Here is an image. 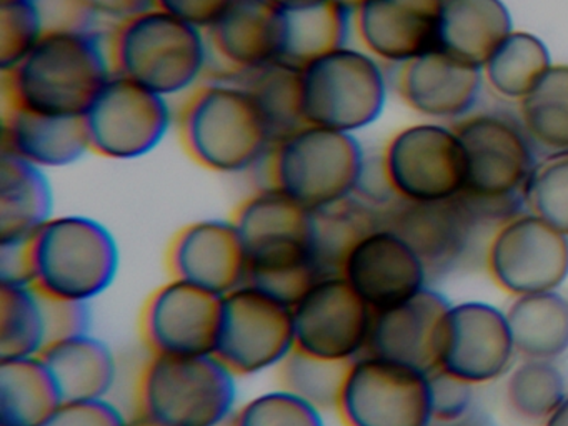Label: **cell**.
Listing matches in <instances>:
<instances>
[{
    "mask_svg": "<svg viewBox=\"0 0 568 426\" xmlns=\"http://www.w3.org/2000/svg\"><path fill=\"white\" fill-rule=\"evenodd\" d=\"M108 33L45 32L34 49L2 73V103L52 116H84L111 79Z\"/></svg>",
    "mask_w": 568,
    "mask_h": 426,
    "instance_id": "obj_1",
    "label": "cell"
},
{
    "mask_svg": "<svg viewBox=\"0 0 568 426\" xmlns=\"http://www.w3.org/2000/svg\"><path fill=\"white\" fill-rule=\"evenodd\" d=\"M232 222L247 255L248 285L292 306L324 275L314 255L311 210L281 190L262 183L239 203Z\"/></svg>",
    "mask_w": 568,
    "mask_h": 426,
    "instance_id": "obj_2",
    "label": "cell"
},
{
    "mask_svg": "<svg viewBox=\"0 0 568 426\" xmlns=\"http://www.w3.org/2000/svg\"><path fill=\"white\" fill-rule=\"evenodd\" d=\"M175 120L187 155L219 175L258 169L274 143L251 93L234 77L205 79L185 95Z\"/></svg>",
    "mask_w": 568,
    "mask_h": 426,
    "instance_id": "obj_3",
    "label": "cell"
},
{
    "mask_svg": "<svg viewBox=\"0 0 568 426\" xmlns=\"http://www.w3.org/2000/svg\"><path fill=\"white\" fill-rule=\"evenodd\" d=\"M112 70L171 100L187 95L211 77L205 30L151 7L108 32Z\"/></svg>",
    "mask_w": 568,
    "mask_h": 426,
    "instance_id": "obj_4",
    "label": "cell"
},
{
    "mask_svg": "<svg viewBox=\"0 0 568 426\" xmlns=\"http://www.w3.org/2000/svg\"><path fill=\"white\" fill-rule=\"evenodd\" d=\"M31 283L41 295L88 303L104 295L121 268L111 230L81 213L54 215L29 240Z\"/></svg>",
    "mask_w": 568,
    "mask_h": 426,
    "instance_id": "obj_5",
    "label": "cell"
},
{
    "mask_svg": "<svg viewBox=\"0 0 568 426\" xmlns=\"http://www.w3.org/2000/svg\"><path fill=\"white\" fill-rule=\"evenodd\" d=\"M365 162L354 133L302 123L272 143L261 166L265 185L317 212L354 195Z\"/></svg>",
    "mask_w": 568,
    "mask_h": 426,
    "instance_id": "obj_6",
    "label": "cell"
},
{
    "mask_svg": "<svg viewBox=\"0 0 568 426\" xmlns=\"http://www.w3.org/2000/svg\"><path fill=\"white\" fill-rule=\"evenodd\" d=\"M239 378L214 355H149L135 382V415L158 426H212L239 406Z\"/></svg>",
    "mask_w": 568,
    "mask_h": 426,
    "instance_id": "obj_7",
    "label": "cell"
},
{
    "mask_svg": "<svg viewBox=\"0 0 568 426\" xmlns=\"http://www.w3.org/2000/svg\"><path fill=\"white\" fill-rule=\"evenodd\" d=\"M452 126L464 146L467 163L462 195L500 220L524 209L521 193L538 156L520 122L501 113L471 112Z\"/></svg>",
    "mask_w": 568,
    "mask_h": 426,
    "instance_id": "obj_8",
    "label": "cell"
},
{
    "mask_svg": "<svg viewBox=\"0 0 568 426\" xmlns=\"http://www.w3.org/2000/svg\"><path fill=\"white\" fill-rule=\"evenodd\" d=\"M384 63L351 43L301 67L304 123L357 133L377 122L387 102Z\"/></svg>",
    "mask_w": 568,
    "mask_h": 426,
    "instance_id": "obj_9",
    "label": "cell"
},
{
    "mask_svg": "<svg viewBox=\"0 0 568 426\" xmlns=\"http://www.w3.org/2000/svg\"><path fill=\"white\" fill-rule=\"evenodd\" d=\"M334 412L344 426H430V372L364 353L348 363Z\"/></svg>",
    "mask_w": 568,
    "mask_h": 426,
    "instance_id": "obj_10",
    "label": "cell"
},
{
    "mask_svg": "<svg viewBox=\"0 0 568 426\" xmlns=\"http://www.w3.org/2000/svg\"><path fill=\"white\" fill-rule=\"evenodd\" d=\"M294 349V322L287 303L248 283L222 296L214 355L237 378L277 372Z\"/></svg>",
    "mask_w": 568,
    "mask_h": 426,
    "instance_id": "obj_11",
    "label": "cell"
},
{
    "mask_svg": "<svg viewBox=\"0 0 568 426\" xmlns=\"http://www.w3.org/2000/svg\"><path fill=\"white\" fill-rule=\"evenodd\" d=\"M484 265L511 298L557 292L568 282V236L535 213L518 210L491 230Z\"/></svg>",
    "mask_w": 568,
    "mask_h": 426,
    "instance_id": "obj_12",
    "label": "cell"
},
{
    "mask_svg": "<svg viewBox=\"0 0 568 426\" xmlns=\"http://www.w3.org/2000/svg\"><path fill=\"white\" fill-rule=\"evenodd\" d=\"M378 159L388 186L402 202H442L464 193L467 163L452 125L405 126L385 143Z\"/></svg>",
    "mask_w": 568,
    "mask_h": 426,
    "instance_id": "obj_13",
    "label": "cell"
},
{
    "mask_svg": "<svg viewBox=\"0 0 568 426\" xmlns=\"http://www.w3.org/2000/svg\"><path fill=\"white\" fill-rule=\"evenodd\" d=\"M82 119L91 153L135 160L158 149L175 116L171 100L112 73Z\"/></svg>",
    "mask_w": 568,
    "mask_h": 426,
    "instance_id": "obj_14",
    "label": "cell"
},
{
    "mask_svg": "<svg viewBox=\"0 0 568 426\" xmlns=\"http://www.w3.org/2000/svg\"><path fill=\"white\" fill-rule=\"evenodd\" d=\"M517 359L505 310L481 300L450 303L438 332L435 369L478 388L505 378Z\"/></svg>",
    "mask_w": 568,
    "mask_h": 426,
    "instance_id": "obj_15",
    "label": "cell"
},
{
    "mask_svg": "<svg viewBox=\"0 0 568 426\" xmlns=\"http://www.w3.org/2000/svg\"><path fill=\"white\" fill-rule=\"evenodd\" d=\"M374 312L338 273H324L292 305L295 349L354 362L367 353Z\"/></svg>",
    "mask_w": 568,
    "mask_h": 426,
    "instance_id": "obj_16",
    "label": "cell"
},
{
    "mask_svg": "<svg viewBox=\"0 0 568 426\" xmlns=\"http://www.w3.org/2000/svg\"><path fill=\"white\" fill-rule=\"evenodd\" d=\"M390 226L427 266L430 278L462 265L474 248L485 223H494L474 200L465 195L442 202H397L382 212Z\"/></svg>",
    "mask_w": 568,
    "mask_h": 426,
    "instance_id": "obj_17",
    "label": "cell"
},
{
    "mask_svg": "<svg viewBox=\"0 0 568 426\" xmlns=\"http://www.w3.org/2000/svg\"><path fill=\"white\" fill-rule=\"evenodd\" d=\"M337 273L372 312L400 305L430 286L420 256L385 223L355 240Z\"/></svg>",
    "mask_w": 568,
    "mask_h": 426,
    "instance_id": "obj_18",
    "label": "cell"
},
{
    "mask_svg": "<svg viewBox=\"0 0 568 426\" xmlns=\"http://www.w3.org/2000/svg\"><path fill=\"white\" fill-rule=\"evenodd\" d=\"M221 296L178 278L152 292L141 315V335L152 355L214 353Z\"/></svg>",
    "mask_w": 568,
    "mask_h": 426,
    "instance_id": "obj_19",
    "label": "cell"
},
{
    "mask_svg": "<svg viewBox=\"0 0 568 426\" xmlns=\"http://www.w3.org/2000/svg\"><path fill=\"white\" fill-rule=\"evenodd\" d=\"M442 10L444 0H361L352 32L365 52L397 67L438 49Z\"/></svg>",
    "mask_w": 568,
    "mask_h": 426,
    "instance_id": "obj_20",
    "label": "cell"
},
{
    "mask_svg": "<svg viewBox=\"0 0 568 426\" xmlns=\"http://www.w3.org/2000/svg\"><path fill=\"white\" fill-rule=\"evenodd\" d=\"M171 278L225 296L247 283V255L232 219H202L179 230L168 250Z\"/></svg>",
    "mask_w": 568,
    "mask_h": 426,
    "instance_id": "obj_21",
    "label": "cell"
},
{
    "mask_svg": "<svg viewBox=\"0 0 568 426\" xmlns=\"http://www.w3.org/2000/svg\"><path fill=\"white\" fill-rule=\"evenodd\" d=\"M215 75L239 77L284 60V10L267 0H234L205 29ZM211 72V73H212Z\"/></svg>",
    "mask_w": 568,
    "mask_h": 426,
    "instance_id": "obj_22",
    "label": "cell"
},
{
    "mask_svg": "<svg viewBox=\"0 0 568 426\" xmlns=\"http://www.w3.org/2000/svg\"><path fill=\"white\" fill-rule=\"evenodd\" d=\"M484 73L442 49L397 65L395 90L402 102L428 119L460 120L474 110Z\"/></svg>",
    "mask_w": 568,
    "mask_h": 426,
    "instance_id": "obj_23",
    "label": "cell"
},
{
    "mask_svg": "<svg viewBox=\"0 0 568 426\" xmlns=\"http://www.w3.org/2000/svg\"><path fill=\"white\" fill-rule=\"evenodd\" d=\"M450 303L427 286L400 305L374 312L367 353L434 372L438 332Z\"/></svg>",
    "mask_w": 568,
    "mask_h": 426,
    "instance_id": "obj_24",
    "label": "cell"
},
{
    "mask_svg": "<svg viewBox=\"0 0 568 426\" xmlns=\"http://www.w3.org/2000/svg\"><path fill=\"white\" fill-rule=\"evenodd\" d=\"M2 150L42 170L79 162L89 149L82 116H52L2 103Z\"/></svg>",
    "mask_w": 568,
    "mask_h": 426,
    "instance_id": "obj_25",
    "label": "cell"
},
{
    "mask_svg": "<svg viewBox=\"0 0 568 426\" xmlns=\"http://www.w3.org/2000/svg\"><path fill=\"white\" fill-rule=\"evenodd\" d=\"M41 358L51 372L62 402L111 399L119 363L104 339L88 332L51 343Z\"/></svg>",
    "mask_w": 568,
    "mask_h": 426,
    "instance_id": "obj_26",
    "label": "cell"
},
{
    "mask_svg": "<svg viewBox=\"0 0 568 426\" xmlns=\"http://www.w3.org/2000/svg\"><path fill=\"white\" fill-rule=\"evenodd\" d=\"M54 215V192L48 170L2 150L0 243H28Z\"/></svg>",
    "mask_w": 568,
    "mask_h": 426,
    "instance_id": "obj_27",
    "label": "cell"
},
{
    "mask_svg": "<svg viewBox=\"0 0 568 426\" xmlns=\"http://www.w3.org/2000/svg\"><path fill=\"white\" fill-rule=\"evenodd\" d=\"M514 30L504 0H444L438 49L481 69Z\"/></svg>",
    "mask_w": 568,
    "mask_h": 426,
    "instance_id": "obj_28",
    "label": "cell"
},
{
    "mask_svg": "<svg viewBox=\"0 0 568 426\" xmlns=\"http://www.w3.org/2000/svg\"><path fill=\"white\" fill-rule=\"evenodd\" d=\"M508 325L518 358L558 362L568 353V295L557 292L514 296Z\"/></svg>",
    "mask_w": 568,
    "mask_h": 426,
    "instance_id": "obj_29",
    "label": "cell"
},
{
    "mask_svg": "<svg viewBox=\"0 0 568 426\" xmlns=\"http://www.w3.org/2000/svg\"><path fill=\"white\" fill-rule=\"evenodd\" d=\"M62 403L41 356L0 359V426H45Z\"/></svg>",
    "mask_w": 568,
    "mask_h": 426,
    "instance_id": "obj_30",
    "label": "cell"
},
{
    "mask_svg": "<svg viewBox=\"0 0 568 426\" xmlns=\"http://www.w3.org/2000/svg\"><path fill=\"white\" fill-rule=\"evenodd\" d=\"M284 10V60L302 67L331 50L347 45L352 10L337 0H315Z\"/></svg>",
    "mask_w": 568,
    "mask_h": 426,
    "instance_id": "obj_31",
    "label": "cell"
},
{
    "mask_svg": "<svg viewBox=\"0 0 568 426\" xmlns=\"http://www.w3.org/2000/svg\"><path fill=\"white\" fill-rule=\"evenodd\" d=\"M551 65L550 50L540 37L514 30L481 67V73L495 93L520 102Z\"/></svg>",
    "mask_w": 568,
    "mask_h": 426,
    "instance_id": "obj_32",
    "label": "cell"
},
{
    "mask_svg": "<svg viewBox=\"0 0 568 426\" xmlns=\"http://www.w3.org/2000/svg\"><path fill=\"white\" fill-rule=\"evenodd\" d=\"M518 122L544 155L568 152V65H551L518 102Z\"/></svg>",
    "mask_w": 568,
    "mask_h": 426,
    "instance_id": "obj_33",
    "label": "cell"
},
{
    "mask_svg": "<svg viewBox=\"0 0 568 426\" xmlns=\"http://www.w3.org/2000/svg\"><path fill=\"white\" fill-rule=\"evenodd\" d=\"M251 93L274 142L304 123L301 103V67L277 60L234 77Z\"/></svg>",
    "mask_w": 568,
    "mask_h": 426,
    "instance_id": "obj_34",
    "label": "cell"
},
{
    "mask_svg": "<svg viewBox=\"0 0 568 426\" xmlns=\"http://www.w3.org/2000/svg\"><path fill=\"white\" fill-rule=\"evenodd\" d=\"M48 346L44 300L32 285L0 283V359L41 356Z\"/></svg>",
    "mask_w": 568,
    "mask_h": 426,
    "instance_id": "obj_35",
    "label": "cell"
},
{
    "mask_svg": "<svg viewBox=\"0 0 568 426\" xmlns=\"http://www.w3.org/2000/svg\"><path fill=\"white\" fill-rule=\"evenodd\" d=\"M567 395V378L558 362L518 358L505 376L508 408L527 423L541 425Z\"/></svg>",
    "mask_w": 568,
    "mask_h": 426,
    "instance_id": "obj_36",
    "label": "cell"
},
{
    "mask_svg": "<svg viewBox=\"0 0 568 426\" xmlns=\"http://www.w3.org/2000/svg\"><path fill=\"white\" fill-rule=\"evenodd\" d=\"M382 212L352 195L344 202L312 212V242L322 273H337L358 236L381 225Z\"/></svg>",
    "mask_w": 568,
    "mask_h": 426,
    "instance_id": "obj_37",
    "label": "cell"
},
{
    "mask_svg": "<svg viewBox=\"0 0 568 426\" xmlns=\"http://www.w3.org/2000/svg\"><path fill=\"white\" fill-rule=\"evenodd\" d=\"M347 365L294 349L275 373L278 386L327 413L337 406Z\"/></svg>",
    "mask_w": 568,
    "mask_h": 426,
    "instance_id": "obj_38",
    "label": "cell"
},
{
    "mask_svg": "<svg viewBox=\"0 0 568 426\" xmlns=\"http://www.w3.org/2000/svg\"><path fill=\"white\" fill-rule=\"evenodd\" d=\"M524 209L568 236V152L538 159L524 193Z\"/></svg>",
    "mask_w": 568,
    "mask_h": 426,
    "instance_id": "obj_39",
    "label": "cell"
},
{
    "mask_svg": "<svg viewBox=\"0 0 568 426\" xmlns=\"http://www.w3.org/2000/svg\"><path fill=\"white\" fill-rule=\"evenodd\" d=\"M325 413L287 389H267L239 403L235 426H325Z\"/></svg>",
    "mask_w": 568,
    "mask_h": 426,
    "instance_id": "obj_40",
    "label": "cell"
},
{
    "mask_svg": "<svg viewBox=\"0 0 568 426\" xmlns=\"http://www.w3.org/2000/svg\"><path fill=\"white\" fill-rule=\"evenodd\" d=\"M44 22L36 0H0V70L14 69L42 39Z\"/></svg>",
    "mask_w": 568,
    "mask_h": 426,
    "instance_id": "obj_41",
    "label": "cell"
},
{
    "mask_svg": "<svg viewBox=\"0 0 568 426\" xmlns=\"http://www.w3.org/2000/svg\"><path fill=\"white\" fill-rule=\"evenodd\" d=\"M430 392L434 422H457L477 412L475 386L440 369L430 373Z\"/></svg>",
    "mask_w": 568,
    "mask_h": 426,
    "instance_id": "obj_42",
    "label": "cell"
},
{
    "mask_svg": "<svg viewBox=\"0 0 568 426\" xmlns=\"http://www.w3.org/2000/svg\"><path fill=\"white\" fill-rule=\"evenodd\" d=\"M129 416L112 399L64 402L45 426H128Z\"/></svg>",
    "mask_w": 568,
    "mask_h": 426,
    "instance_id": "obj_43",
    "label": "cell"
},
{
    "mask_svg": "<svg viewBox=\"0 0 568 426\" xmlns=\"http://www.w3.org/2000/svg\"><path fill=\"white\" fill-rule=\"evenodd\" d=\"M42 300H44L48 345L59 342V339L91 332V305H88V303L48 298L44 295H42Z\"/></svg>",
    "mask_w": 568,
    "mask_h": 426,
    "instance_id": "obj_44",
    "label": "cell"
},
{
    "mask_svg": "<svg viewBox=\"0 0 568 426\" xmlns=\"http://www.w3.org/2000/svg\"><path fill=\"white\" fill-rule=\"evenodd\" d=\"M45 32L99 29L98 17L85 0H36Z\"/></svg>",
    "mask_w": 568,
    "mask_h": 426,
    "instance_id": "obj_45",
    "label": "cell"
},
{
    "mask_svg": "<svg viewBox=\"0 0 568 426\" xmlns=\"http://www.w3.org/2000/svg\"><path fill=\"white\" fill-rule=\"evenodd\" d=\"M232 2L234 0H154V6L205 30Z\"/></svg>",
    "mask_w": 568,
    "mask_h": 426,
    "instance_id": "obj_46",
    "label": "cell"
},
{
    "mask_svg": "<svg viewBox=\"0 0 568 426\" xmlns=\"http://www.w3.org/2000/svg\"><path fill=\"white\" fill-rule=\"evenodd\" d=\"M0 283L32 285L28 243H0Z\"/></svg>",
    "mask_w": 568,
    "mask_h": 426,
    "instance_id": "obj_47",
    "label": "cell"
},
{
    "mask_svg": "<svg viewBox=\"0 0 568 426\" xmlns=\"http://www.w3.org/2000/svg\"><path fill=\"white\" fill-rule=\"evenodd\" d=\"M99 22H109L112 27L144 10L154 7V0H85Z\"/></svg>",
    "mask_w": 568,
    "mask_h": 426,
    "instance_id": "obj_48",
    "label": "cell"
},
{
    "mask_svg": "<svg viewBox=\"0 0 568 426\" xmlns=\"http://www.w3.org/2000/svg\"><path fill=\"white\" fill-rule=\"evenodd\" d=\"M430 426H490V423L480 413L474 412L457 422H434Z\"/></svg>",
    "mask_w": 568,
    "mask_h": 426,
    "instance_id": "obj_49",
    "label": "cell"
},
{
    "mask_svg": "<svg viewBox=\"0 0 568 426\" xmlns=\"http://www.w3.org/2000/svg\"><path fill=\"white\" fill-rule=\"evenodd\" d=\"M540 426H568V395Z\"/></svg>",
    "mask_w": 568,
    "mask_h": 426,
    "instance_id": "obj_50",
    "label": "cell"
},
{
    "mask_svg": "<svg viewBox=\"0 0 568 426\" xmlns=\"http://www.w3.org/2000/svg\"><path fill=\"white\" fill-rule=\"evenodd\" d=\"M267 2L274 3L281 9H292V7L304 6V3L315 2V0H267Z\"/></svg>",
    "mask_w": 568,
    "mask_h": 426,
    "instance_id": "obj_51",
    "label": "cell"
},
{
    "mask_svg": "<svg viewBox=\"0 0 568 426\" xmlns=\"http://www.w3.org/2000/svg\"><path fill=\"white\" fill-rule=\"evenodd\" d=\"M128 426H158L154 423L149 422V419L142 418V416L134 415L129 416Z\"/></svg>",
    "mask_w": 568,
    "mask_h": 426,
    "instance_id": "obj_52",
    "label": "cell"
},
{
    "mask_svg": "<svg viewBox=\"0 0 568 426\" xmlns=\"http://www.w3.org/2000/svg\"><path fill=\"white\" fill-rule=\"evenodd\" d=\"M337 2H341L342 6L347 7V9H354L355 6H357L361 0H337Z\"/></svg>",
    "mask_w": 568,
    "mask_h": 426,
    "instance_id": "obj_53",
    "label": "cell"
},
{
    "mask_svg": "<svg viewBox=\"0 0 568 426\" xmlns=\"http://www.w3.org/2000/svg\"><path fill=\"white\" fill-rule=\"evenodd\" d=\"M212 426H235L234 425V415L231 416L229 419H224V422L217 423V425Z\"/></svg>",
    "mask_w": 568,
    "mask_h": 426,
    "instance_id": "obj_54",
    "label": "cell"
}]
</instances>
